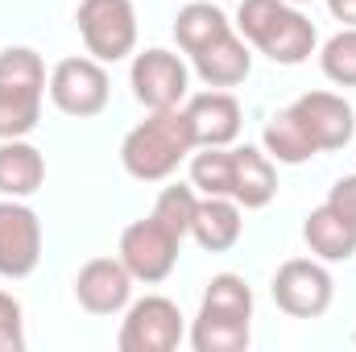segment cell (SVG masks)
<instances>
[{"label": "cell", "instance_id": "obj_1", "mask_svg": "<svg viewBox=\"0 0 356 352\" xmlns=\"http://www.w3.org/2000/svg\"><path fill=\"white\" fill-rule=\"evenodd\" d=\"M195 137L186 125L182 108H166V112H149L137 129H129V137L120 141V162L137 182H162L170 178L195 154Z\"/></svg>", "mask_w": 356, "mask_h": 352}, {"label": "cell", "instance_id": "obj_2", "mask_svg": "<svg viewBox=\"0 0 356 352\" xmlns=\"http://www.w3.org/2000/svg\"><path fill=\"white\" fill-rule=\"evenodd\" d=\"M236 29L249 46L282 67H298L315 54V25L290 0H241Z\"/></svg>", "mask_w": 356, "mask_h": 352}, {"label": "cell", "instance_id": "obj_3", "mask_svg": "<svg viewBox=\"0 0 356 352\" xmlns=\"http://www.w3.org/2000/svg\"><path fill=\"white\" fill-rule=\"evenodd\" d=\"M46 63L29 46L0 50V141L29 137L42 120L46 99Z\"/></svg>", "mask_w": 356, "mask_h": 352}, {"label": "cell", "instance_id": "obj_4", "mask_svg": "<svg viewBox=\"0 0 356 352\" xmlns=\"http://www.w3.org/2000/svg\"><path fill=\"white\" fill-rule=\"evenodd\" d=\"M75 21H79L88 54L99 58V63H120L137 50V8H133V0H83Z\"/></svg>", "mask_w": 356, "mask_h": 352}, {"label": "cell", "instance_id": "obj_5", "mask_svg": "<svg viewBox=\"0 0 356 352\" xmlns=\"http://www.w3.org/2000/svg\"><path fill=\"white\" fill-rule=\"evenodd\" d=\"M269 290L273 303L294 319H319L336 298V282L319 257H290L286 265H277Z\"/></svg>", "mask_w": 356, "mask_h": 352}, {"label": "cell", "instance_id": "obj_6", "mask_svg": "<svg viewBox=\"0 0 356 352\" xmlns=\"http://www.w3.org/2000/svg\"><path fill=\"white\" fill-rule=\"evenodd\" d=\"M186 336L182 328V311L178 303L162 294H145L137 303H129L124 323H120V352H175Z\"/></svg>", "mask_w": 356, "mask_h": 352}, {"label": "cell", "instance_id": "obj_7", "mask_svg": "<svg viewBox=\"0 0 356 352\" xmlns=\"http://www.w3.org/2000/svg\"><path fill=\"white\" fill-rule=\"evenodd\" d=\"M178 241L175 232L162 224V220H137V224H129L124 232H120V262L124 269L133 273V282H145V286H158V282H166L170 273H175L178 265Z\"/></svg>", "mask_w": 356, "mask_h": 352}, {"label": "cell", "instance_id": "obj_8", "mask_svg": "<svg viewBox=\"0 0 356 352\" xmlns=\"http://www.w3.org/2000/svg\"><path fill=\"white\" fill-rule=\"evenodd\" d=\"M108 88L112 83H108V71L99 58H63L46 83L54 108L67 116H79V120L99 116L108 108Z\"/></svg>", "mask_w": 356, "mask_h": 352}, {"label": "cell", "instance_id": "obj_9", "mask_svg": "<svg viewBox=\"0 0 356 352\" xmlns=\"http://www.w3.org/2000/svg\"><path fill=\"white\" fill-rule=\"evenodd\" d=\"M129 79H133V95H137V104H145L149 112L178 108V104L186 99V91H191L186 88V83H191L186 63H182L178 54H170V50H162V46L137 54Z\"/></svg>", "mask_w": 356, "mask_h": 352}, {"label": "cell", "instance_id": "obj_10", "mask_svg": "<svg viewBox=\"0 0 356 352\" xmlns=\"http://www.w3.org/2000/svg\"><path fill=\"white\" fill-rule=\"evenodd\" d=\"M42 262V220L21 199H0V278H29Z\"/></svg>", "mask_w": 356, "mask_h": 352}, {"label": "cell", "instance_id": "obj_11", "mask_svg": "<svg viewBox=\"0 0 356 352\" xmlns=\"http://www.w3.org/2000/svg\"><path fill=\"white\" fill-rule=\"evenodd\" d=\"M290 108H294L298 120L307 125L315 150H344V145L353 141L356 112L344 95H336V91H307V95H298Z\"/></svg>", "mask_w": 356, "mask_h": 352}, {"label": "cell", "instance_id": "obj_12", "mask_svg": "<svg viewBox=\"0 0 356 352\" xmlns=\"http://www.w3.org/2000/svg\"><path fill=\"white\" fill-rule=\"evenodd\" d=\"M75 298L91 315H116L133 298V273L120 257H91L75 278Z\"/></svg>", "mask_w": 356, "mask_h": 352}, {"label": "cell", "instance_id": "obj_13", "mask_svg": "<svg viewBox=\"0 0 356 352\" xmlns=\"http://www.w3.org/2000/svg\"><path fill=\"white\" fill-rule=\"evenodd\" d=\"M182 112H186V125H191V137L199 150L203 145H232L241 137V104L228 91L191 95Z\"/></svg>", "mask_w": 356, "mask_h": 352}, {"label": "cell", "instance_id": "obj_14", "mask_svg": "<svg viewBox=\"0 0 356 352\" xmlns=\"http://www.w3.org/2000/svg\"><path fill=\"white\" fill-rule=\"evenodd\" d=\"M195 63V75L207 83V88H236L249 79L253 71V54H249V42L236 38L232 29L224 38H216L211 46H203L199 54H191Z\"/></svg>", "mask_w": 356, "mask_h": 352}, {"label": "cell", "instance_id": "obj_15", "mask_svg": "<svg viewBox=\"0 0 356 352\" xmlns=\"http://www.w3.org/2000/svg\"><path fill=\"white\" fill-rule=\"evenodd\" d=\"M241 203L228 199V195H203L199 207H195V220H191V237L199 241V249L207 253H224L241 241L245 232V220H241Z\"/></svg>", "mask_w": 356, "mask_h": 352}, {"label": "cell", "instance_id": "obj_16", "mask_svg": "<svg viewBox=\"0 0 356 352\" xmlns=\"http://www.w3.org/2000/svg\"><path fill=\"white\" fill-rule=\"evenodd\" d=\"M273 195H277L273 158L257 145H236L232 150V199L245 211H253V207H266Z\"/></svg>", "mask_w": 356, "mask_h": 352}, {"label": "cell", "instance_id": "obj_17", "mask_svg": "<svg viewBox=\"0 0 356 352\" xmlns=\"http://www.w3.org/2000/svg\"><path fill=\"white\" fill-rule=\"evenodd\" d=\"M302 241L311 245V253L319 262H353L356 257V224L344 211H336L332 203H323L307 216Z\"/></svg>", "mask_w": 356, "mask_h": 352}, {"label": "cell", "instance_id": "obj_18", "mask_svg": "<svg viewBox=\"0 0 356 352\" xmlns=\"http://www.w3.org/2000/svg\"><path fill=\"white\" fill-rule=\"evenodd\" d=\"M46 182V158L25 137L0 141V195L4 199H29Z\"/></svg>", "mask_w": 356, "mask_h": 352}, {"label": "cell", "instance_id": "obj_19", "mask_svg": "<svg viewBox=\"0 0 356 352\" xmlns=\"http://www.w3.org/2000/svg\"><path fill=\"white\" fill-rule=\"evenodd\" d=\"M261 141H266V154L273 162H282V166H302V162H311L319 154L315 141H311V133H307V125L298 120L294 108H282V112L269 116Z\"/></svg>", "mask_w": 356, "mask_h": 352}, {"label": "cell", "instance_id": "obj_20", "mask_svg": "<svg viewBox=\"0 0 356 352\" xmlns=\"http://www.w3.org/2000/svg\"><path fill=\"white\" fill-rule=\"evenodd\" d=\"M232 29V21L224 17V8L207 4V0H191L182 4L175 17V42L182 54H199L203 46H211L216 38H224Z\"/></svg>", "mask_w": 356, "mask_h": 352}, {"label": "cell", "instance_id": "obj_21", "mask_svg": "<svg viewBox=\"0 0 356 352\" xmlns=\"http://www.w3.org/2000/svg\"><path fill=\"white\" fill-rule=\"evenodd\" d=\"M199 315H220V319H241L249 323L253 319V290L241 273H216L203 290V303H199Z\"/></svg>", "mask_w": 356, "mask_h": 352}, {"label": "cell", "instance_id": "obj_22", "mask_svg": "<svg viewBox=\"0 0 356 352\" xmlns=\"http://www.w3.org/2000/svg\"><path fill=\"white\" fill-rule=\"evenodd\" d=\"M249 340H253V332L241 319L195 315V328H191V349L195 352H245Z\"/></svg>", "mask_w": 356, "mask_h": 352}, {"label": "cell", "instance_id": "obj_23", "mask_svg": "<svg viewBox=\"0 0 356 352\" xmlns=\"http://www.w3.org/2000/svg\"><path fill=\"white\" fill-rule=\"evenodd\" d=\"M191 186L199 195H228L232 199V150L203 145L199 154H191Z\"/></svg>", "mask_w": 356, "mask_h": 352}, {"label": "cell", "instance_id": "obj_24", "mask_svg": "<svg viewBox=\"0 0 356 352\" xmlns=\"http://www.w3.org/2000/svg\"><path fill=\"white\" fill-rule=\"evenodd\" d=\"M195 207H199V191H195L191 182H175V186H166V191L158 195V203H154V211H149V216H154V220H162L178 241H182V237H191Z\"/></svg>", "mask_w": 356, "mask_h": 352}, {"label": "cell", "instance_id": "obj_25", "mask_svg": "<svg viewBox=\"0 0 356 352\" xmlns=\"http://www.w3.org/2000/svg\"><path fill=\"white\" fill-rule=\"evenodd\" d=\"M319 67H323V75H327L336 88H356V29H340V33L323 46Z\"/></svg>", "mask_w": 356, "mask_h": 352}, {"label": "cell", "instance_id": "obj_26", "mask_svg": "<svg viewBox=\"0 0 356 352\" xmlns=\"http://www.w3.org/2000/svg\"><path fill=\"white\" fill-rule=\"evenodd\" d=\"M25 349V319L21 303L0 290V352H21Z\"/></svg>", "mask_w": 356, "mask_h": 352}, {"label": "cell", "instance_id": "obj_27", "mask_svg": "<svg viewBox=\"0 0 356 352\" xmlns=\"http://www.w3.org/2000/svg\"><path fill=\"white\" fill-rule=\"evenodd\" d=\"M327 203H332L336 211H344V216H348V220L356 224V175L340 178V182L332 186V195H327Z\"/></svg>", "mask_w": 356, "mask_h": 352}, {"label": "cell", "instance_id": "obj_28", "mask_svg": "<svg viewBox=\"0 0 356 352\" xmlns=\"http://www.w3.org/2000/svg\"><path fill=\"white\" fill-rule=\"evenodd\" d=\"M332 17L344 21V29H356V0H327Z\"/></svg>", "mask_w": 356, "mask_h": 352}, {"label": "cell", "instance_id": "obj_29", "mask_svg": "<svg viewBox=\"0 0 356 352\" xmlns=\"http://www.w3.org/2000/svg\"><path fill=\"white\" fill-rule=\"evenodd\" d=\"M290 4H311V0H290Z\"/></svg>", "mask_w": 356, "mask_h": 352}]
</instances>
